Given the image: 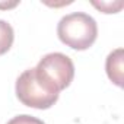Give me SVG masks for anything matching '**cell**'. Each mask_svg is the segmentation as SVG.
<instances>
[{
  "label": "cell",
  "instance_id": "5",
  "mask_svg": "<svg viewBox=\"0 0 124 124\" xmlns=\"http://www.w3.org/2000/svg\"><path fill=\"white\" fill-rule=\"evenodd\" d=\"M15 39V32L10 23H8L6 21L0 19V55L6 54Z\"/></svg>",
  "mask_w": 124,
  "mask_h": 124
},
{
  "label": "cell",
  "instance_id": "8",
  "mask_svg": "<svg viewBox=\"0 0 124 124\" xmlns=\"http://www.w3.org/2000/svg\"><path fill=\"white\" fill-rule=\"evenodd\" d=\"M18 5V2H15V3H8V5H0V8H3V9H6V8H13V6H16Z\"/></svg>",
  "mask_w": 124,
  "mask_h": 124
},
{
  "label": "cell",
  "instance_id": "6",
  "mask_svg": "<svg viewBox=\"0 0 124 124\" xmlns=\"http://www.w3.org/2000/svg\"><path fill=\"white\" fill-rule=\"evenodd\" d=\"M92 5L95 8H98L99 10H102L104 13H117L121 8H123V2H92Z\"/></svg>",
  "mask_w": 124,
  "mask_h": 124
},
{
  "label": "cell",
  "instance_id": "3",
  "mask_svg": "<svg viewBox=\"0 0 124 124\" xmlns=\"http://www.w3.org/2000/svg\"><path fill=\"white\" fill-rule=\"evenodd\" d=\"M37 73L54 86L58 92L66 89L75 78V64L69 55L63 53L45 54L35 67Z\"/></svg>",
  "mask_w": 124,
  "mask_h": 124
},
{
  "label": "cell",
  "instance_id": "2",
  "mask_svg": "<svg viewBox=\"0 0 124 124\" xmlns=\"http://www.w3.org/2000/svg\"><path fill=\"white\" fill-rule=\"evenodd\" d=\"M16 96L18 99L29 107L37 109H48L51 108L60 96V92L51 86L47 80H44L34 69L25 70L16 80Z\"/></svg>",
  "mask_w": 124,
  "mask_h": 124
},
{
  "label": "cell",
  "instance_id": "4",
  "mask_svg": "<svg viewBox=\"0 0 124 124\" xmlns=\"http://www.w3.org/2000/svg\"><path fill=\"white\" fill-rule=\"evenodd\" d=\"M123 48H117L108 54L105 61V70L109 80L120 88L123 86Z\"/></svg>",
  "mask_w": 124,
  "mask_h": 124
},
{
  "label": "cell",
  "instance_id": "1",
  "mask_svg": "<svg viewBox=\"0 0 124 124\" xmlns=\"http://www.w3.org/2000/svg\"><path fill=\"white\" fill-rule=\"evenodd\" d=\"M58 39L67 47L83 51L93 45L98 37L96 21L83 12L69 13L60 19L57 25Z\"/></svg>",
  "mask_w": 124,
  "mask_h": 124
},
{
  "label": "cell",
  "instance_id": "7",
  "mask_svg": "<svg viewBox=\"0 0 124 124\" xmlns=\"http://www.w3.org/2000/svg\"><path fill=\"white\" fill-rule=\"evenodd\" d=\"M8 124H45L42 120L28 115V114H22V115H16L13 117L10 121H8Z\"/></svg>",
  "mask_w": 124,
  "mask_h": 124
}]
</instances>
